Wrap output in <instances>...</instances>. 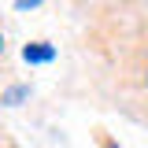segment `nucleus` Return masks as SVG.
Here are the masks:
<instances>
[{"mask_svg": "<svg viewBox=\"0 0 148 148\" xmlns=\"http://www.w3.org/2000/svg\"><path fill=\"white\" fill-rule=\"evenodd\" d=\"M22 59H26V63H48V59H56V48L45 45V41H34V45L22 48Z\"/></svg>", "mask_w": 148, "mask_h": 148, "instance_id": "f257e3e1", "label": "nucleus"}, {"mask_svg": "<svg viewBox=\"0 0 148 148\" xmlns=\"http://www.w3.org/2000/svg\"><path fill=\"white\" fill-rule=\"evenodd\" d=\"M26 96H30V89H26V85H11V89L0 96V104H22Z\"/></svg>", "mask_w": 148, "mask_h": 148, "instance_id": "f03ea898", "label": "nucleus"}, {"mask_svg": "<svg viewBox=\"0 0 148 148\" xmlns=\"http://www.w3.org/2000/svg\"><path fill=\"white\" fill-rule=\"evenodd\" d=\"M0 52H4V37H0Z\"/></svg>", "mask_w": 148, "mask_h": 148, "instance_id": "7ed1b4c3", "label": "nucleus"}, {"mask_svg": "<svg viewBox=\"0 0 148 148\" xmlns=\"http://www.w3.org/2000/svg\"><path fill=\"white\" fill-rule=\"evenodd\" d=\"M108 148H119V145H108Z\"/></svg>", "mask_w": 148, "mask_h": 148, "instance_id": "20e7f679", "label": "nucleus"}, {"mask_svg": "<svg viewBox=\"0 0 148 148\" xmlns=\"http://www.w3.org/2000/svg\"><path fill=\"white\" fill-rule=\"evenodd\" d=\"M145 82H148V74H145Z\"/></svg>", "mask_w": 148, "mask_h": 148, "instance_id": "39448f33", "label": "nucleus"}]
</instances>
